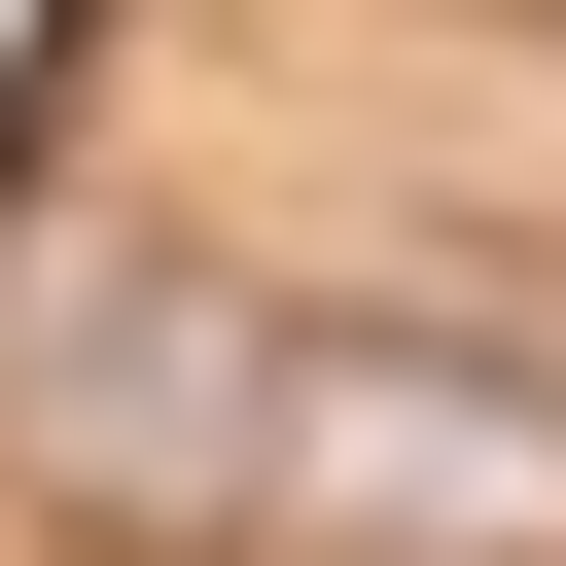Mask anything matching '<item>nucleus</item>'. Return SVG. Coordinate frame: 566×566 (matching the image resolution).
<instances>
[{"label":"nucleus","mask_w":566,"mask_h":566,"mask_svg":"<svg viewBox=\"0 0 566 566\" xmlns=\"http://www.w3.org/2000/svg\"><path fill=\"white\" fill-rule=\"evenodd\" d=\"M177 566H566V354L283 283V318H248V424H212V531H177Z\"/></svg>","instance_id":"f257e3e1"},{"label":"nucleus","mask_w":566,"mask_h":566,"mask_svg":"<svg viewBox=\"0 0 566 566\" xmlns=\"http://www.w3.org/2000/svg\"><path fill=\"white\" fill-rule=\"evenodd\" d=\"M248 318H283V283H106V318H35V495H71V531H212Z\"/></svg>","instance_id":"f03ea898"}]
</instances>
